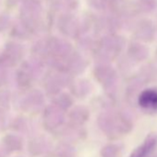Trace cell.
Listing matches in <instances>:
<instances>
[{"mask_svg": "<svg viewBox=\"0 0 157 157\" xmlns=\"http://www.w3.org/2000/svg\"><path fill=\"white\" fill-rule=\"evenodd\" d=\"M157 141V139L155 136H149L146 138V140L143 141L141 145H140L138 148H136L129 157H146L147 154L153 149Z\"/></svg>", "mask_w": 157, "mask_h": 157, "instance_id": "obj_2", "label": "cell"}, {"mask_svg": "<svg viewBox=\"0 0 157 157\" xmlns=\"http://www.w3.org/2000/svg\"><path fill=\"white\" fill-rule=\"evenodd\" d=\"M138 103L144 109H157V90L146 89L139 95Z\"/></svg>", "mask_w": 157, "mask_h": 157, "instance_id": "obj_1", "label": "cell"}]
</instances>
